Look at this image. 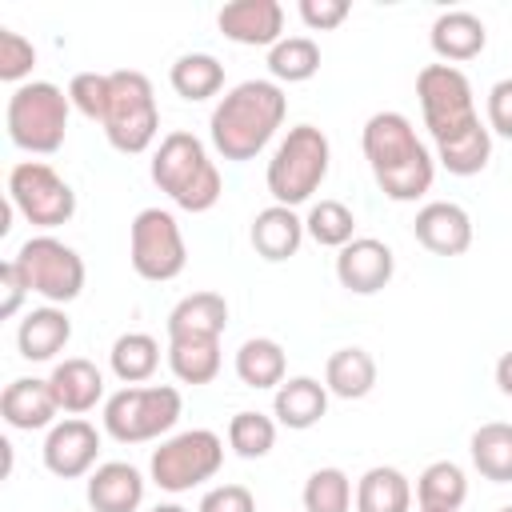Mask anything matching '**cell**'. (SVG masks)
I'll list each match as a JSON object with an SVG mask.
<instances>
[{
  "label": "cell",
  "mask_w": 512,
  "mask_h": 512,
  "mask_svg": "<svg viewBox=\"0 0 512 512\" xmlns=\"http://www.w3.org/2000/svg\"><path fill=\"white\" fill-rule=\"evenodd\" d=\"M360 148L380 192L396 204L420 200L436 180V156L424 148L404 112H372L364 120Z\"/></svg>",
  "instance_id": "obj_1"
},
{
  "label": "cell",
  "mask_w": 512,
  "mask_h": 512,
  "mask_svg": "<svg viewBox=\"0 0 512 512\" xmlns=\"http://www.w3.org/2000/svg\"><path fill=\"white\" fill-rule=\"evenodd\" d=\"M284 116H288V96L276 80H244L228 88L212 108L208 120L212 148L232 164L256 160L268 148V140L280 132Z\"/></svg>",
  "instance_id": "obj_2"
},
{
  "label": "cell",
  "mask_w": 512,
  "mask_h": 512,
  "mask_svg": "<svg viewBox=\"0 0 512 512\" xmlns=\"http://www.w3.org/2000/svg\"><path fill=\"white\" fill-rule=\"evenodd\" d=\"M148 172H152V184L184 212H208L224 192L216 160L208 156L204 140L192 132H168L152 152Z\"/></svg>",
  "instance_id": "obj_3"
},
{
  "label": "cell",
  "mask_w": 512,
  "mask_h": 512,
  "mask_svg": "<svg viewBox=\"0 0 512 512\" xmlns=\"http://www.w3.org/2000/svg\"><path fill=\"white\" fill-rule=\"evenodd\" d=\"M332 164V144L316 124H296L284 132V140L276 144L264 184L272 192V204L284 208H300L312 200V192L324 184Z\"/></svg>",
  "instance_id": "obj_4"
},
{
  "label": "cell",
  "mask_w": 512,
  "mask_h": 512,
  "mask_svg": "<svg viewBox=\"0 0 512 512\" xmlns=\"http://www.w3.org/2000/svg\"><path fill=\"white\" fill-rule=\"evenodd\" d=\"M68 112H72V100L64 88H56L52 80H28L8 96V108H4L8 140L32 156H52L64 144Z\"/></svg>",
  "instance_id": "obj_5"
},
{
  "label": "cell",
  "mask_w": 512,
  "mask_h": 512,
  "mask_svg": "<svg viewBox=\"0 0 512 512\" xmlns=\"http://www.w3.org/2000/svg\"><path fill=\"white\" fill-rule=\"evenodd\" d=\"M184 396L172 384H124L104 400V432L120 444H148L176 428Z\"/></svg>",
  "instance_id": "obj_6"
},
{
  "label": "cell",
  "mask_w": 512,
  "mask_h": 512,
  "mask_svg": "<svg viewBox=\"0 0 512 512\" xmlns=\"http://www.w3.org/2000/svg\"><path fill=\"white\" fill-rule=\"evenodd\" d=\"M416 100H420L424 128L432 132L436 144H448L472 132L476 124H484L476 112L472 84L456 64H424L416 76Z\"/></svg>",
  "instance_id": "obj_7"
},
{
  "label": "cell",
  "mask_w": 512,
  "mask_h": 512,
  "mask_svg": "<svg viewBox=\"0 0 512 512\" xmlns=\"http://www.w3.org/2000/svg\"><path fill=\"white\" fill-rule=\"evenodd\" d=\"M156 132H160V108H156L152 80L136 68L112 72V96H108V112H104L108 144L124 156H140L152 148Z\"/></svg>",
  "instance_id": "obj_8"
},
{
  "label": "cell",
  "mask_w": 512,
  "mask_h": 512,
  "mask_svg": "<svg viewBox=\"0 0 512 512\" xmlns=\"http://www.w3.org/2000/svg\"><path fill=\"white\" fill-rule=\"evenodd\" d=\"M220 464H224V440L212 428H188V432L160 440V448H152L148 472L160 492L176 496V492H192L196 484L212 480Z\"/></svg>",
  "instance_id": "obj_9"
},
{
  "label": "cell",
  "mask_w": 512,
  "mask_h": 512,
  "mask_svg": "<svg viewBox=\"0 0 512 512\" xmlns=\"http://www.w3.org/2000/svg\"><path fill=\"white\" fill-rule=\"evenodd\" d=\"M128 260L140 280H176L188 264V244L180 220L168 208H140L128 224Z\"/></svg>",
  "instance_id": "obj_10"
},
{
  "label": "cell",
  "mask_w": 512,
  "mask_h": 512,
  "mask_svg": "<svg viewBox=\"0 0 512 512\" xmlns=\"http://www.w3.org/2000/svg\"><path fill=\"white\" fill-rule=\"evenodd\" d=\"M20 280L28 284V292L44 296L48 304H68L84 292V260L72 244L56 240V236H28L20 244V252L12 256Z\"/></svg>",
  "instance_id": "obj_11"
},
{
  "label": "cell",
  "mask_w": 512,
  "mask_h": 512,
  "mask_svg": "<svg viewBox=\"0 0 512 512\" xmlns=\"http://www.w3.org/2000/svg\"><path fill=\"white\" fill-rule=\"evenodd\" d=\"M8 204L32 228H60L76 216L72 184L44 160H20L8 172Z\"/></svg>",
  "instance_id": "obj_12"
},
{
  "label": "cell",
  "mask_w": 512,
  "mask_h": 512,
  "mask_svg": "<svg viewBox=\"0 0 512 512\" xmlns=\"http://www.w3.org/2000/svg\"><path fill=\"white\" fill-rule=\"evenodd\" d=\"M96 456H100V432L84 416H68L60 424H52L44 436V468L60 480L92 476Z\"/></svg>",
  "instance_id": "obj_13"
},
{
  "label": "cell",
  "mask_w": 512,
  "mask_h": 512,
  "mask_svg": "<svg viewBox=\"0 0 512 512\" xmlns=\"http://www.w3.org/2000/svg\"><path fill=\"white\" fill-rule=\"evenodd\" d=\"M392 272H396V256L376 236H356L336 252V280L352 296H376L380 288H388Z\"/></svg>",
  "instance_id": "obj_14"
},
{
  "label": "cell",
  "mask_w": 512,
  "mask_h": 512,
  "mask_svg": "<svg viewBox=\"0 0 512 512\" xmlns=\"http://www.w3.org/2000/svg\"><path fill=\"white\" fill-rule=\"evenodd\" d=\"M220 32L244 48H272L284 36V8L276 0H232L216 12Z\"/></svg>",
  "instance_id": "obj_15"
},
{
  "label": "cell",
  "mask_w": 512,
  "mask_h": 512,
  "mask_svg": "<svg viewBox=\"0 0 512 512\" xmlns=\"http://www.w3.org/2000/svg\"><path fill=\"white\" fill-rule=\"evenodd\" d=\"M412 236L432 256H464L472 248V216L452 200H432L416 212Z\"/></svg>",
  "instance_id": "obj_16"
},
{
  "label": "cell",
  "mask_w": 512,
  "mask_h": 512,
  "mask_svg": "<svg viewBox=\"0 0 512 512\" xmlns=\"http://www.w3.org/2000/svg\"><path fill=\"white\" fill-rule=\"evenodd\" d=\"M56 412H60V404H56L48 380L16 376V380L0 392V416H4L8 428L40 432V428H52V424H56Z\"/></svg>",
  "instance_id": "obj_17"
},
{
  "label": "cell",
  "mask_w": 512,
  "mask_h": 512,
  "mask_svg": "<svg viewBox=\"0 0 512 512\" xmlns=\"http://www.w3.org/2000/svg\"><path fill=\"white\" fill-rule=\"evenodd\" d=\"M428 44L432 52L440 56V64H464V60H476L488 44V28L476 12L468 8H448L432 20V32H428Z\"/></svg>",
  "instance_id": "obj_18"
},
{
  "label": "cell",
  "mask_w": 512,
  "mask_h": 512,
  "mask_svg": "<svg viewBox=\"0 0 512 512\" xmlns=\"http://www.w3.org/2000/svg\"><path fill=\"white\" fill-rule=\"evenodd\" d=\"M304 216H296V208H284V204H268L252 216V228H248V240L256 248L260 260L268 264H280V260H292L304 244Z\"/></svg>",
  "instance_id": "obj_19"
},
{
  "label": "cell",
  "mask_w": 512,
  "mask_h": 512,
  "mask_svg": "<svg viewBox=\"0 0 512 512\" xmlns=\"http://www.w3.org/2000/svg\"><path fill=\"white\" fill-rule=\"evenodd\" d=\"M72 340V320L60 304H44V308H32L20 328H16V348L24 360L32 364H44V360H56Z\"/></svg>",
  "instance_id": "obj_20"
},
{
  "label": "cell",
  "mask_w": 512,
  "mask_h": 512,
  "mask_svg": "<svg viewBox=\"0 0 512 512\" xmlns=\"http://www.w3.org/2000/svg\"><path fill=\"white\" fill-rule=\"evenodd\" d=\"M88 504L92 512H136L144 504V476L124 460L96 464L88 476Z\"/></svg>",
  "instance_id": "obj_21"
},
{
  "label": "cell",
  "mask_w": 512,
  "mask_h": 512,
  "mask_svg": "<svg viewBox=\"0 0 512 512\" xmlns=\"http://www.w3.org/2000/svg\"><path fill=\"white\" fill-rule=\"evenodd\" d=\"M48 384H52V396H56L60 412H68V416H84V412H92V408L104 400V376H100V368H96L92 360H84V356L60 360V364L52 368Z\"/></svg>",
  "instance_id": "obj_22"
},
{
  "label": "cell",
  "mask_w": 512,
  "mask_h": 512,
  "mask_svg": "<svg viewBox=\"0 0 512 512\" xmlns=\"http://www.w3.org/2000/svg\"><path fill=\"white\" fill-rule=\"evenodd\" d=\"M224 328H228V300L220 292H188L168 312V340H180V336L220 340Z\"/></svg>",
  "instance_id": "obj_23"
},
{
  "label": "cell",
  "mask_w": 512,
  "mask_h": 512,
  "mask_svg": "<svg viewBox=\"0 0 512 512\" xmlns=\"http://www.w3.org/2000/svg\"><path fill=\"white\" fill-rule=\"evenodd\" d=\"M328 396H332V392H328L320 380H312V376H292V380H284V384L276 388V396H272V416H276V424H284V428H292V432H304V428H312V424L324 420Z\"/></svg>",
  "instance_id": "obj_24"
},
{
  "label": "cell",
  "mask_w": 512,
  "mask_h": 512,
  "mask_svg": "<svg viewBox=\"0 0 512 512\" xmlns=\"http://www.w3.org/2000/svg\"><path fill=\"white\" fill-rule=\"evenodd\" d=\"M324 388L340 400H364L376 388V360L364 348H336L324 364Z\"/></svg>",
  "instance_id": "obj_25"
},
{
  "label": "cell",
  "mask_w": 512,
  "mask_h": 512,
  "mask_svg": "<svg viewBox=\"0 0 512 512\" xmlns=\"http://www.w3.org/2000/svg\"><path fill=\"white\" fill-rule=\"evenodd\" d=\"M356 512H412V484L400 468L376 464L356 480Z\"/></svg>",
  "instance_id": "obj_26"
},
{
  "label": "cell",
  "mask_w": 512,
  "mask_h": 512,
  "mask_svg": "<svg viewBox=\"0 0 512 512\" xmlns=\"http://www.w3.org/2000/svg\"><path fill=\"white\" fill-rule=\"evenodd\" d=\"M468 500V476L456 460H432L416 476V504L424 512H460Z\"/></svg>",
  "instance_id": "obj_27"
},
{
  "label": "cell",
  "mask_w": 512,
  "mask_h": 512,
  "mask_svg": "<svg viewBox=\"0 0 512 512\" xmlns=\"http://www.w3.org/2000/svg\"><path fill=\"white\" fill-rule=\"evenodd\" d=\"M472 468L492 484H512V424L488 420L468 440Z\"/></svg>",
  "instance_id": "obj_28"
},
{
  "label": "cell",
  "mask_w": 512,
  "mask_h": 512,
  "mask_svg": "<svg viewBox=\"0 0 512 512\" xmlns=\"http://www.w3.org/2000/svg\"><path fill=\"white\" fill-rule=\"evenodd\" d=\"M288 372V356L272 336H252L236 348V376L248 388H280Z\"/></svg>",
  "instance_id": "obj_29"
},
{
  "label": "cell",
  "mask_w": 512,
  "mask_h": 512,
  "mask_svg": "<svg viewBox=\"0 0 512 512\" xmlns=\"http://www.w3.org/2000/svg\"><path fill=\"white\" fill-rule=\"evenodd\" d=\"M108 368L120 384H144L160 368V344L148 332H124L108 348Z\"/></svg>",
  "instance_id": "obj_30"
},
{
  "label": "cell",
  "mask_w": 512,
  "mask_h": 512,
  "mask_svg": "<svg viewBox=\"0 0 512 512\" xmlns=\"http://www.w3.org/2000/svg\"><path fill=\"white\" fill-rule=\"evenodd\" d=\"M168 84L176 96L184 100H208L224 88V64L212 52H184L172 68H168Z\"/></svg>",
  "instance_id": "obj_31"
},
{
  "label": "cell",
  "mask_w": 512,
  "mask_h": 512,
  "mask_svg": "<svg viewBox=\"0 0 512 512\" xmlns=\"http://www.w3.org/2000/svg\"><path fill=\"white\" fill-rule=\"evenodd\" d=\"M168 368L180 384H212L220 376V340H200V336L168 340Z\"/></svg>",
  "instance_id": "obj_32"
},
{
  "label": "cell",
  "mask_w": 512,
  "mask_h": 512,
  "mask_svg": "<svg viewBox=\"0 0 512 512\" xmlns=\"http://www.w3.org/2000/svg\"><path fill=\"white\" fill-rule=\"evenodd\" d=\"M268 72L284 84H304L320 72V44L312 36H284L268 48Z\"/></svg>",
  "instance_id": "obj_33"
},
{
  "label": "cell",
  "mask_w": 512,
  "mask_h": 512,
  "mask_svg": "<svg viewBox=\"0 0 512 512\" xmlns=\"http://www.w3.org/2000/svg\"><path fill=\"white\" fill-rule=\"evenodd\" d=\"M492 160V132L488 124H476L472 132L448 140V144H436V164L452 176H476L484 172Z\"/></svg>",
  "instance_id": "obj_34"
},
{
  "label": "cell",
  "mask_w": 512,
  "mask_h": 512,
  "mask_svg": "<svg viewBox=\"0 0 512 512\" xmlns=\"http://www.w3.org/2000/svg\"><path fill=\"white\" fill-rule=\"evenodd\" d=\"M304 232L320 244V248H344L356 240V216L344 200H316L304 216Z\"/></svg>",
  "instance_id": "obj_35"
},
{
  "label": "cell",
  "mask_w": 512,
  "mask_h": 512,
  "mask_svg": "<svg viewBox=\"0 0 512 512\" xmlns=\"http://www.w3.org/2000/svg\"><path fill=\"white\" fill-rule=\"evenodd\" d=\"M300 500H304V512H352L356 488L344 468H316L304 480Z\"/></svg>",
  "instance_id": "obj_36"
},
{
  "label": "cell",
  "mask_w": 512,
  "mask_h": 512,
  "mask_svg": "<svg viewBox=\"0 0 512 512\" xmlns=\"http://www.w3.org/2000/svg\"><path fill=\"white\" fill-rule=\"evenodd\" d=\"M272 444H276V420H272V416L244 408V412H236V416L228 420V448H232L236 456L260 460V456L272 452Z\"/></svg>",
  "instance_id": "obj_37"
},
{
  "label": "cell",
  "mask_w": 512,
  "mask_h": 512,
  "mask_svg": "<svg viewBox=\"0 0 512 512\" xmlns=\"http://www.w3.org/2000/svg\"><path fill=\"white\" fill-rule=\"evenodd\" d=\"M108 96H112V72H76L68 80V100L80 116L88 120H100L104 124V112H108Z\"/></svg>",
  "instance_id": "obj_38"
},
{
  "label": "cell",
  "mask_w": 512,
  "mask_h": 512,
  "mask_svg": "<svg viewBox=\"0 0 512 512\" xmlns=\"http://www.w3.org/2000/svg\"><path fill=\"white\" fill-rule=\"evenodd\" d=\"M32 64H36L32 40H24L12 28H0V80H8V84L20 88V84H28L24 76L32 72Z\"/></svg>",
  "instance_id": "obj_39"
},
{
  "label": "cell",
  "mask_w": 512,
  "mask_h": 512,
  "mask_svg": "<svg viewBox=\"0 0 512 512\" xmlns=\"http://www.w3.org/2000/svg\"><path fill=\"white\" fill-rule=\"evenodd\" d=\"M196 512H256V496L244 484H216L200 496Z\"/></svg>",
  "instance_id": "obj_40"
},
{
  "label": "cell",
  "mask_w": 512,
  "mask_h": 512,
  "mask_svg": "<svg viewBox=\"0 0 512 512\" xmlns=\"http://www.w3.org/2000/svg\"><path fill=\"white\" fill-rule=\"evenodd\" d=\"M484 124H488V132H496V136H504V140H512V76H504V80H496L492 88H488V104H484Z\"/></svg>",
  "instance_id": "obj_41"
},
{
  "label": "cell",
  "mask_w": 512,
  "mask_h": 512,
  "mask_svg": "<svg viewBox=\"0 0 512 512\" xmlns=\"http://www.w3.org/2000/svg\"><path fill=\"white\" fill-rule=\"evenodd\" d=\"M348 0H300V20L312 28V32H328V28H340L348 20Z\"/></svg>",
  "instance_id": "obj_42"
},
{
  "label": "cell",
  "mask_w": 512,
  "mask_h": 512,
  "mask_svg": "<svg viewBox=\"0 0 512 512\" xmlns=\"http://www.w3.org/2000/svg\"><path fill=\"white\" fill-rule=\"evenodd\" d=\"M0 316H16L20 312V304H24V296H28V284L20 280V272H16V264L12 260H4L0 264Z\"/></svg>",
  "instance_id": "obj_43"
},
{
  "label": "cell",
  "mask_w": 512,
  "mask_h": 512,
  "mask_svg": "<svg viewBox=\"0 0 512 512\" xmlns=\"http://www.w3.org/2000/svg\"><path fill=\"white\" fill-rule=\"evenodd\" d=\"M496 388H500L504 396H512V348L496 360Z\"/></svg>",
  "instance_id": "obj_44"
},
{
  "label": "cell",
  "mask_w": 512,
  "mask_h": 512,
  "mask_svg": "<svg viewBox=\"0 0 512 512\" xmlns=\"http://www.w3.org/2000/svg\"><path fill=\"white\" fill-rule=\"evenodd\" d=\"M152 512H188V508H184V504H156Z\"/></svg>",
  "instance_id": "obj_45"
},
{
  "label": "cell",
  "mask_w": 512,
  "mask_h": 512,
  "mask_svg": "<svg viewBox=\"0 0 512 512\" xmlns=\"http://www.w3.org/2000/svg\"><path fill=\"white\" fill-rule=\"evenodd\" d=\"M496 512H512V504H504V508H496Z\"/></svg>",
  "instance_id": "obj_46"
},
{
  "label": "cell",
  "mask_w": 512,
  "mask_h": 512,
  "mask_svg": "<svg viewBox=\"0 0 512 512\" xmlns=\"http://www.w3.org/2000/svg\"><path fill=\"white\" fill-rule=\"evenodd\" d=\"M420 512H424V508H420Z\"/></svg>",
  "instance_id": "obj_47"
}]
</instances>
